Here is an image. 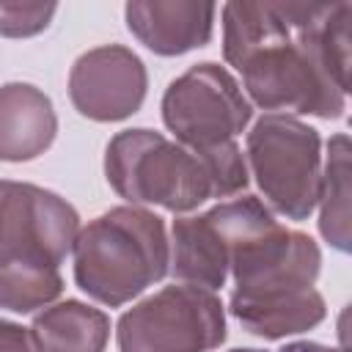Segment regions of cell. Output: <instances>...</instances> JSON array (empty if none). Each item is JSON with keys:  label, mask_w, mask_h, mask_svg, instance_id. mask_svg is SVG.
Wrapping results in <instances>:
<instances>
[{"label": "cell", "mask_w": 352, "mask_h": 352, "mask_svg": "<svg viewBox=\"0 0 352 352\" xmlns=\"http://www.w3.org/2000/svg\"><path fill=\"white\" fill-rule=\"evenodd\" d=\"M121 352H209L226 341V311L214 292L173 283L121 314Z\"/></svg>", "instance_id": "8992f818"}, {"label": "cell", "mask_w": 352, "mask_h": 352, "mask_svg": "<svg viewBox=\"0 0 352 352\" xmlns=\"http://www.w3.org/2000/svg\"><path fill=\"white\" fill-rule=\"evenodd\" d=\"M206 214L226 242L231 314L242 330L278 341L314 330L327 316L324 297L314 289L322 253L308 234L280 226L256 195L223 201Z\"/></svg>", "instance_id": "7a4b0ae2"}, {"label": "cell", "mask_w": 352, "mask_h": 352, "mask_svg": "<svg viewBox=\"0 0 352 352\" xmlns=\"http://www.w3.org/2000/svg\"><path fill=\"white\" fill-rule=\"evenodd\" d=\"M0 352H41L30 327L0 319Z\"/></svg>", "instance_id": "e0dca14e"}, {"label": "cell", "mask_w": 352, "mask_h": 352, "mask_svg": "<svg viewBox=\"0 0 352 352\" xmlns=\"http://www.w3.org/2000/svg\"><path fill=\"white\" fill-rule=\"evenodd\" d=\"M41 352H104L110 319L104 311L80 300H63L44 308L30 324Z\"/></svg>", "instance_id": "4fadbf2b"}, {"label": "cell", "mask_w": 352, "mask_h": 352, "mask_svg": "<svg viewBox=\"0 0 352 352\" xmlns=\"http://www.w3.org/2000/svg\"><path fill=\"white\" fill-rule=\"evenodd\" d=\"M58 6L55 3H0V36L6 38H28L41 33Z\"/></svg>", "instance_id": "2e32d148"}, {"label": "cell", "mask_w": 352, "mask_h": 352, "mask_svg": "<svg viewBox=\"0 0 352 352\" xmlns=\"http://www.w3.org/2000/svg\"><path fill=\"white\" fill-rule=\"evenodd\" d=\"M352 3L236 0L223 6V58L264 110L341 118L349 94Z\"/></svg>", "instance_id": "6da1fadb"}, {"label": "cell", "mask_w": 352, "mask_h": 352, "mask_svg": "<svg viewBox=\"0 0 352 352\" xmlns=\"http://www.w3.org/2000/svg\"><path fill=\"white\" fill-rule=\"evenodd\" d=\"M74 280L96 302L118 308L168 275L170 242L160 214L113 206L74 239Z\"/></svg>", "instance_id": "277c9868"}, {"label": "cell", "mask_w": 352, "mask_h": 352, "mask_svg": "<svg viewBox=\"0 0 352 352\" xmlns=\"http://www.w3.org/2000/svg\"><path fill=\"white\" fill-rule=\"evenodd\" d=\"M231 352H264V349H231Z\"/></svg>", "instance_id": "d6986e66"}, {"label": "cell", "mask_w": 352, "mask_h": 352, "mask_svg": "<svg viewBox=\"0 0 352 352\" xmlns=\"http://www.w3.org/2000/svg\"><path fill=\"white\" fill-rule=\"evenodd\" d=\"M349 138L333 135L319 182V231L341 253L349 250Z\"/></svg>", "instance_id": "5bb4252c"}, {"label": "cell", "mask_w": 352, "mask_h": 352, "mask_svg": "<svg viewBox=\"0 0 352 352\" xmlns=\"http://www.w3.org/2000/svg\"><path fill=\"white\" fill-rule=\"evenodd\" d=\"M110 187L135 204L190 212L209 198H228L248 187V162L236 143L190 151L154 129H124L104 148Z\"/></svg>", "instance_id": "3957f363"}, {"label": "cell", "mask_w": 352, "mask_h": 352, "mask_svg": "<svg viewBox=\"0 0 352 352\" xmlns=\"http://www.w3.org/2000/svg\"><path fill=\"white\" fill-rule=\"evenodd\" d=\"M148 74L143 60L121 47L102 44L82 52L69 72V99L91 121H124L146 99Z\"/></svg>", "instance_id": "9c48e42d"}, {"label": "cell", "mask_w": 352, "mask_h": 352, "mask_svg": "<svg viewBox=\"0 0 352 352\" xmlns=\"http://www.w3.org/2000/svg\"><path fill=\"white\" fill-rule=\"evenodd\" d=\"M58 135L52 99L30 82L0 85V162L41 157Z\"/></svg>", "instance_id": "8fae6325"}, {"label": "cell", "mask_w": 352, "mask_h": 352, "mask_svg": "<svg viewBox=\"0 0 352 352\" xmlns=\"http://www.w3.org/2000/svg\"><path fill=\"white\" fill-rule=\"evenodd\" d=\"M245 162L270 204L286 220H308L322 182V138L289 113H264L245 140Z\"/></svg>", "instance_id": "5b68a950"}, {"label": "cell", "mask_w": 352, "mask_h": 352, "mask_svg": "<svg viewBox=\"0 0 352 352\" xmlns=\"http://www.w3.org/2000/svg\"><path fill=\"white\" fill-rule=\"evenodd\" d=\"M168 272L182 283L201 289H220L228 278V253L226 242L212 223V217H176L170 228V264Z\"/></svg>", "instance_id": "7c38bea8"}, {"label": "cell", "mask_w": 352, "mask_h": 352, "mask_svg": "<svg viewBox=\"0 0 352 352\" xmlns=\"http://www.w3.org/2000/svg\"><path fill=\"white\" fill-rule=\"evenodd\" d=\"M217 6L192 0H135L124 6L132 36L154 55H184L206 47L214 30Z\"/></svg>", "instance_id": "30bf717a"}, {"label": "cell", "mask_w": 352, "mask_h": 352, "mask_svg": "<svg viewBox=\"0 0 352 352\" xmlns=\"http://www.w3.org/2000/svg\"><path fill=\"white\" fill-rule=\"evenodd\" d=\"M80 231L77 209L52 190L0 179V270L19 264L60 267Z\"/></svg>", "instance_id": "ba28073f"}, {"label": "cell", "mask_w": 352, "mask_h": 352, "mask_svg": "<svg viewBox=\"0 0 352 352\" xmlns=\"http://www.w3.org/2000/svg\"><path fill=\"white\" fill-rule=\"evenodd\" d=\"M63 292L60 270L52 264H19L0 270V308L30 314L50 305Z\"/></svg>", "instance_id": "9a60e30c"}, {"label": "cell", "mask_w": 352, "mask_h": 352, "mask_svg": "<svg viewBox=\"0 0 352 352\" xmlns=\"http://www.w3.org/2000/svg\"><path fill=\"white\" fill-rule=\"evenodd\" d=\"M253 116L239 82L220 63H195L162 96V121L190 151H214L236 143Z\"/></svg>", "instance_id": "52a82bcc"}, {"label": "cell", "mask_w": 352, "mask_h": 352, "mask_svg": "<svg viewBox=\"0 0 352 352\" xmlns=\"http://www.w3.org/2000/svg\"><path fill=\"white\" fill-rule=\"evenodd\" d=\"M278 352H341V349H333V346H324L316 341H292V344L280 346Z\"/></svg>", "instance_id": "ac0fdd59"}]
</instances>
